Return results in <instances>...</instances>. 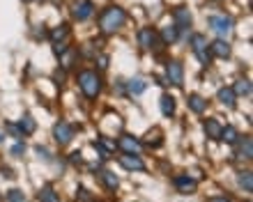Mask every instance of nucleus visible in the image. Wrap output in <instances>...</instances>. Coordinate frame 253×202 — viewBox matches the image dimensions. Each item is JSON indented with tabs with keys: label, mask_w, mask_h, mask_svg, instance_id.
<instances>
[{
	"label": "nucleus",
	"mask_w": 253,
	"mask_h": 202,
	"mask_svg": "<svg viewBox=\"0 0 253 202\" xmlns=\"http://www.w3.org/2000/svg\"><path fill=\"white\" fill-rule=\"evenodd\" d=\"M125 19H126V14L122 7H106L104 14H101V19H99L101 34H115L122 26H125Z\"/></svg>",
	"instance_id": "nucleus-1"
},
{
	"label": "nucleus",
	"mask_w": 253,
	"mask_h": 202,
	"mask_svg": "<svg viewBox=\"0 0 253 202\" xmlns=\"http://www.w3.org/2000/svg\"><path fill=\"white\" fill-rule=\"evenodd\" d=\"M79 88L87 99H97L99 92H101V78L94 74V71L85 69V71H81L79 74Z\"/></svg>",
	"instance_id": "nucleus-2"
},
{
	"label": "nucleus",
	"mask_w": 253,
	"mask_h": 202,
	"mask_svg": "<svg viewBox=\"0 0 253 202\" xmlns=\"http://www.w3.org/2000/svg\"><path fill=\"white\" fill-rule=\"evenodd\" d=\"M210 28L219 34L221 39H226V37L233 34V19L226 16V14H214V16H210Z\"/></svg>",
	"instance_id": "nucleus-3"
},
{
	"label": "nucleus",
	"mask_w": 253,
	"mask_h": 202,
	"mask_svg": "<svg viewBox=\"0 0 253 202\" xmlns=\"http://www.w3.org/2000/svg\"><path fill=\"white\" fill-rule=\"evenodd\" d=\"M191 48H193V53H196V58H198L200 65H203V67H210V62H212V53H210L207 41H205L203 34H193L191 37Z\"/></svg>",
	"instance_id": "nucleus-4"
},
{
	"label": "nucleus",
	"mask_w": 253,
	"mask_h": 202,
	"mask_svg": "<svg viewBox=\"0 0 253 202\" xmlns=\"http://www.w3.org/2000/svg\"><path fill=\"white\" fill-rule=\"evenodd\" d=\"M138 41L145 51H159L161 44H164V41H159V37H157V33H154L152 28H143L138 33Z\"/></svg>",
	"instance_id": "nucleus-5"
},
{
	"label": "nucleus",
	"mask_w": 253,
	"mask_h": 202,
	"mask_svg": "<svg viewBox=\"0 0 253 202\" xmlns=\"http://www.w3.org/2000/svg\"><path fill=\"white\" fill-rule=\"evenodd\" d=\"M94 12V5H92V0H74V5H72V16L76 21H87L90 16H92Z\"/></svg>",
	"instance_id": "nucleus-6"
},
{
	"label": "nucleus",
	"mask_w": 253,
	"mask_h": 202,
	"mask_svg": "<svg viewBox=\"0 0 253 202\" xmlns=\"http://www.w3.org/2000/svg\"><path fill=\"white\" fill-rule=\"evenodd\" d=\"M166 76L175 88H182V83H184V69H182V65L177 60H170L166 65Z\"/></svg>",
	"instance_id": "nucleus-7"
},
{
	"label": "nucleus",
	"mask_w": 253,
	"mask_h": 202,
	"mask_svg": "<svg viewBox=\"0 0 253 202\" xmlns=\"http://www.w3.org/2000/svg\"><path fill=\"white\" fill-rule=\"evenodd\" d=\"M53 135L60 145H69L72 138H74V127L69 124V122H58V124L53 127Z\"/></svg>",
	"instance_id": "nucleus-8"
},
{
	"label": "nucleus",
	"mask_w": 253,
	"mask_h": 202,
	"mask_svg": "<svg viewBox=\"0 0 253 202\" xmlns=\"http://www.w3.org/2000/svg\"><path fill=\"white\" fill-rule=\"evenodd\" d=\"M118 147L125 152V154H138L143 145H140L138 138H133V135H120V140H118Z\"/></svg>",
	"instance_id": "nucleus-9"
},
{
	"label": "nucleus",
	"mask_w": 253,
	"mask_h": 202,
	"mask_svg": "<svg viewBox=\"0 0 253 202\" xmlns=\"http://www.w3.org/2000/svg\"><path fill=\"white\" fill-rule=\"evenodd\" d=\"M173 21L175 26H177V30H187V28H191V12H189L187 7H177L173 12Z\"/></svg>",
	"instance_id": "nucleus-10"
},
{
	"label": "nucleus",
	"mask_w": 253,
	"mask_h": 202,
	"mask_svg": "<svg viewBox=\"0 0 253 202\" xmlns=\"http://www.w3.org/2000/svg\"><path fill=\"white\" fill-rule=\"evenodd\" d=\"M120 166L126 170H136V172H140V170H145V163L138 159V154H125L120 156Z\"/></svg>",
	"instance_id": "nucleus-11"
},
{
	"label": "nucleus",
	"mask_w": 253,
	"mask_h": 202,
	"mask_svg": "<svg viewBox=\"0 0 253 202\" xmlns=\"http://www.w3.org/2000/svg\"><path fill=\"white\" fill-rule=\"evenodd\" d=\"M175 186H177V191H182V193H193V191H196V186H198V184H196V179H191V177L189 175H177L175 177Z\"/></svg>",
	"instance_id": "nucleus-12"
},
{
	"label": "nucleus",
	"mask_w": 253,
	"mask_h": 202,
	"mask_svg": "<svg viewBox=\"0 0 253 202\" xmlns=\"http://www.w3.org/2000/svg\"><path fill=\"white\" fill-rule=\"evenodd\" d=\"M210 53L216 55V58H228V55H230V44L219 37V39H214L212 44H210Z\"/></svg>",
	"instance_id": "nucleus-13"
},
{
	"label": "nucleus",
	"mask_w": 253,
	"mask_h": 202,
	"mask_svg": "<svg viewBox=\"0 0 253 202\" xmlns=\"http://www.w3.org/2000/svg\"><path fill=\"white\" fill-rule=\"evenodd\" d=\"M205 134H207V138H212V140H219V135H221V124H219V120L216 117H210V120H205Z\"/></svg>",
	"instance_id": "nucleus-14"
},
{
	"label": "nucleus",
	"mask_w": 253,
	"mask_h": 202,
	"mask_svg": "<svg viewBox=\"0 0 253 202\" xmlns=\"http://www.w3.org/2000/svg\"><path fill=\"white\" fill-rule=\"evenodd\" d=\"M189 110H193L196 115H200V113H205V108H207V101L203 99L200 95H189Z\"/></svg>",
	"instance_id": "nucleus-15"
},
{
	"label": "nucleus",
	"mask_w": 253,
	"mask_h": 202,
	"mask_svg": "<svg viewBox=\"0 0 253 202\" xmlns=\"http://www.w3.org/2000/svg\"><path fill=\"white\" fill-rule=\"evenodd\" d=\"M216 99L223 103V106H228V108H233L235 106V92H233V88H221L219 92H216Z\"/></svg>",
	"instance_id": "nucleus-16"
},
{
	"label": "nucleus",
	"mask_w": 253,
	"mask_h": 202,
	"mask_svg": "<svg viewBox=\"0 0 253 202\" xmlns=\"http://www.w3.org/2000/svg\"><path fill=\"white\" fill-rule=\"evenodd\" d=\"M40 202H60V196L55 193V189L51 186V184H46V186H42V191H40Z\"/></svg>",
	"instance_id": "nucleus-17"
},
{
	"label": "nucleus",
	"mask_w": 253,
	"mask_h": 202,
	"mask_svg": "<svg viewBox=\"0 0 253 202\" xmlns=\"http://www.w3.org/2000/svg\"><path fill=\"white\" fill-rule=\"evenodd\" d=\"M235 97H249L251 95V81L249 78H240V81L233 85Z\"/></svg>",
	"instance_id": "nucleus-18"
},
{
	"label": "nucleus",
	"mask_w": 253,
	"mask_h": 202,
	"mask_svg": "<svg viewBox=\"0 0 253 202\" xmlns=\"http://www.w3.org/2000/svg\"><path fill=\"white\" fill-rule=\"evenodd\" d=\"M159 106H161V113L166 115V117H173V115H175V99L170 95H164V97H161Z\"/></svg>",
	"instance_id": "nucleus-19"
},
{
	"label": "nucleus",
	"mask_w": 253,
	"mask_h": 202,
	"mask_svg": "<svg viewBox=\"0 0 253 202\" xmlns=\"http://www.w3.org/2000/svg\"><path fill=\"white\" fill-rule=\"evenodd\" d=\"M177 34H180V30H177V26H166V28H161V41L164 44H173L175 39H177Z\"/></svg>",
	"instance_id": "nucleus-20"
},
{
	"label": "nucleus",
	"mask_w": 253,
	"mask_h": 202,
	"mask_svg": "<svg viewBox=\"0 0 253 202\" xmlns=\"http://www.w3.org/2000/svg\"><path fill=\"white\" fill-rule=\"evenodd\" d=\"M240 156L242 159H249L251 161L253 159V140H251V135H244L240 142Z\"/></svg>",
	"instance_id": "nucleus-21"
},
{
	"label": "nucleus",
	"mask_w": 253,
	"mask_h": 202,
	"mask_svg": "<svg viewBox=\"0 0 253 202\" xmlns=\"http://www.w3.org/2000/svg\"><path fill=\"white\" fill-rule=\"evenodd\" d=\"M67 37H69V26H67V23H62V26H58V28H53V30H51V39H53L55 44L65 41Z\"/></svg>",
	"instance_id": "nucleus-22"
},
{
	"label": "nucleus",
	"mask_w": 253,
	"mask_h": 202,
	"mask_svg": "<svg viewBox=\"0 0 253 202\" xmlns=\"http://www.w3.org/2000/svg\"><path fill=\"white\" fill-rule=\"evenodd\" d=\"M101 182L106 184L108 191H115L118 186H120V179H118V177H115L111 170H104V172H101Z\"/></svg>",
	"instance_id": "nucleus-23"
},
{
	"label": "nucleus",
	"mask_w": 253,
	"mask_h": 202,
	"mask_svg": "<svg viewBox=\"0 0 253 202\" xmlns=\"http://www.w3.org/2000/svg\"><path fill=\"white\" fill-rule=\"evenodd\" d=\"M237 138H240V134H237V129H235V127H223V129H221L219 140H223V142H237Z\"/></svg>",
	"instance_id": "nucleus-24"
},
{
	"label": "nucleus",
	"mask_w": 253,
	"mask_h": 202,
	"mask_svg": "<svg viewBox=\"0 0 253 202\" xmlns=\"http://www.w3.org/2000/svg\"><path fill=\"white\" fill-rule=\"evenodd\" d=\"M126 88H129V92H131V95H143V92L147 90V83L143 81V78H131Z\"/></svg>",
	"instance_id": "nucleus-25"
},
{
	"label": "nucleus",
	"mask_w": 253,
	"mask_h": 202,
	"mask_svg": "<svg viewBox=\"0 0 253 202\" xmlns=\"http://www.w3.org/2000/svg\"><path fill=\"white\" fill-rule=\"evenodd\" d=\"M35 127H37V124H35V120L30 117V115H23V120L19 122V131H21V134H33Z\"/></svg>",
	"instance_id": "nucleus-26"
},
{
	"label": "nucleus",
	"mask_w": 253,
	"mask_h": 202,
	"mask_svg": "<svg viewBox=\"0 0 253 202\" xmlns=\"http://www.w3.org/2000/svg\"><path fill=\"white\" fill-rule=\"evenodd\" d=\"M237 182H240V186L244 191H247V193H251L253 191V177H251V172H240V177H237Z\"/></svg>",
	"instance_id": "nucleus-27"
},
{
	"label": "nucleus",
	"mask_w": 253,
	"mask_h": 202,
	"mask_svg": "<svg viewBox=\"0 0 253 202\" xmlns=\"http://www.w3.org/2000/svg\"><path fill=\"white\" fill-rule=\"evenodd\" d=\"M76 51H74V48H65V51H62L60 53V58H62V67L65 69H69L72 67V62H74V58H76Z\"/></svg>",
	"instance_id": "nucleus-28"
},
{
	"label": "nucleus",
	"mask_w": 253,
	"mask_h": 202,
	"mask_svg": "<svg viewBox=\"0 0 253 202\" xmlns=\"http://www.w3.org/2000/svg\"><path fill=\"white\" fill-rule=\"evenodd\" d=\"M159 135H161V131H157V129H154V134L150 131V134L145 135V142L150 145V147H159V145H161V138H159Z\"/></svg>",
	"instance_id": "nucleus-29"
},
{
	"label": "nucleus",
	"mask_w": 253,
	"mask_h": 202,
	"mask_svg": "<svg viewBox=\"0 0 253 202\" xmlns=\"http://www.w3.org/2000/svg\"><path fill=\"white\" fill-rule=\"evenodd\" d=\"M7 202H26V198H23V193L16 189H12L9 193H7Z\"/></svg>",
	"instance_id": "nucleus-30"
},
{
	"label": "nucleus",
	"mask_w": 253,
	"mask_h": 202,
	"mask_svg": "<svg viewBox=\"0 0 253 202\" xmlns=\"http://www.w3.org/2000/svg\"><path fill=\"white\" fill-rule=\"evenodd\" d=\"M35 152L40 154V159H44V161H51V154H48L46 147H35Z\"/></svg>",
	"instance_id": "nucleus-31"
},
{
	"label": "nucleus",
	"mask_w": 253,
	"mask_h": 202,
	"mask_svg": "<svg viewBox=\"0 0 253 202\" xmlns=\"http://www.w3.org/2000/svg\"><path fill=\"white\" fill-rule=\"evenodd\" d=\"M23 152H26V145H21V142H19V145H14V147H12V154H14V156L23 154Z\"/></svg>",
	"instance_id": "nucleus-32"
},
{
	"label": "nucleus",
	"mask_w": 253,
	"mask_h": 202,
	"mask_svg": "<svg viewBox=\"0 0 253 202\" xmlns=\"http://www.w3.org/2000/svg\"><path fill=\"white\" fill-rule=\"evenodd\" d=\"M97 62H99V65H97L99 69H106L108 67V55H99V60Z\"/></svg>",
	"instance_id": "nucleus-33"
},
{
	"label": "nucleus",
	"mask_w": 253,
	"mask_h": 202,
	"mask_svg": "<svg viewBox=\"0 0 253 202\" xmlns=\"http://www.w3.org/2000/svg\"><path fill=\"white\" fill-rule=\"evenodd\" d=\"M72 161H74V163L81 161V152H74V154H72Z\"/></svg>",
	"instance_id": "nucleus-34"
},
{
	"label": "nucleus",
	"mask_w": 253,
	"mask_h": 202,
	"mask_svg": "<svg viewBox=\"0 0 253 202\" xmlns=\"http://www.w3.org/2000/svg\"><path fill=\"white\" fill-rule=\"evenodd\" d=\"M210 202H230V200H228V198H212Z\"/></svg>",
	"instance_id": "nucleus-35"
},
{
	"label": "nucleus",
	"mask_w": 253,
	"mask_h": 202,
	"mask_svg": "<svg viewBox=\"0 0 253 202\" xmlns=\"http://www.w3.org/2000/svg\"><path fill=\"white\" fill-rule=\"evenodd\" d=\"M2 138H5V135H2V134H0V142H2Z\"/></svg>",
	"instance_id": "nucleus-36"
}]
</instances>
